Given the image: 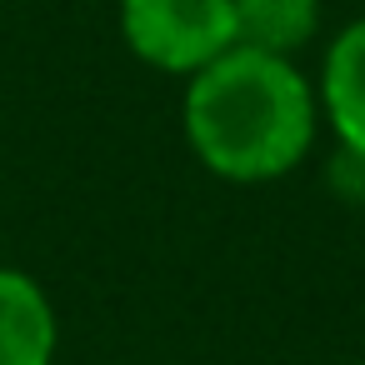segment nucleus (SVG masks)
Wrapping results in <instances>:
<instances>
[{
	"mask_svg": "<svg viewBox=\"0 0 365 365\" xmlns=\"http://www.w3.org/2000/svg\"><path fill=\"white\" fill-rule=\"evenodd\" d=\"M180 125L215 180L270 185L305 165L320 135V101L295 61L235 46L185 81Z\"/></svg>",
	"mask_w": 365,
	"mask_h": 365,
	"instance_id": "nucleus-1",
	"label": "nucleus"
},
{
	"mask_svg": "<svg viewBox=\"0 0 365 365\" xmlns=\"http://www.w3.org/2000/svg\"><path fill=\"white\" fill-rule=\"evenodd\" d=\"M115 26L140 66L190 81L235 51V0H120Z\"/></svg>",
	"mask_w": 365,
	"mask_h": 365,
	"instance_id": "nucleus-2",
	"label": "nucleus"
},
{
	"mask_svg": "<svg viewBox=\"0 0 365 365\" xmlns=\"http://www.w3.org/2000/svg\"><path fill=\"white\" fill-rule=\"evenodd\" d=\"M315 101H320V120L345 145V155L365 165V16L330 36Z\"/></svg>",
	"mask_w": 365,
	"mask_h": 365,
	"instance_id": "nucleus-3",
	"label": "nucleus"
},
{
	"mask_svg": "<svg viewBox=\"0 0 365 365\" xmlns=\"http://www.w3.org/2000/svg\"><path fill=\"white\" fill-rule=\"evenodd\" d=\"M61 320L46 285L16 265H0V365H56Z\"/></svg>",
	"mask_w": 365,
	"mask_h": 365,
	"instance_id": "nucleus-4",
	"label": "nucleus"
},
{
	"mask_svg": "<svg viewBox=\"0 0 365 365\" xmlns=\"http://www.w3.org/2000/svg\"><path fill=\"white\" fill-rule=\"evenodd\" d=\"M325 0H235V46L295 61L320 41Z\"/></svg>",
	"mask_w": 365,
	"mask_h": 365,
	"instance_id": "nucleus-5",
	"label": "nucleus"
},
{
	"mask_svg": "<svg viewBox=\"0 0 365 365\" xmlns=\"http://www.w3.org/2000/svg\"><path fill=\"white\" fill-rule=\"evenodd\" d=\"M350 365H365V360H350Z\"/></svg>",
	"mask_w": 365,
	"mask_h": 365,
	"instance_id": "nucleus-6",
	"label": "nucleus"
}]
</instances>
